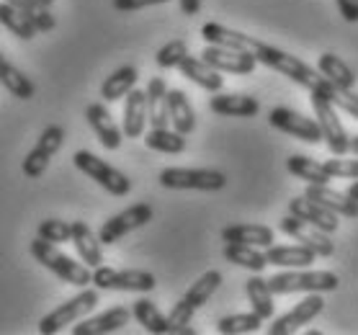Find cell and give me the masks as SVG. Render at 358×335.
Masks as SVG:
<instances>
[{
    "label": "cell",
    "mask_w": 358,
    "mask_h": 335,
    "mask_svg": "<svg viewBox=\"0 0 358 335\" xmlns=\"http://www.w3.org/2000/svg\"><path fill=\"white\" fill-rule=\"evenodd\" d=\"M252 55H255V59L261 62V65L271 67V70H276V73L286 75L289 80H294L296 85H301V88H307L310 93H317V96H322V99L333 101L335 99V85L333 83H327L322 75H320L317 67L307 65L304 59L294 57V55H289V52L278 50V47H273V44H266V41H252Z\"/></svg>",
    "instance_id": "cell-1"
},
{
    "label": "cell",
    "mask_w": 358,
    "mask_h": 335,
    "mask_svg": "<svg viewBox=\"0 0 358 335\" xmlns=\"http://www.w3.org/2000/svg\"><path fill=\"white\" fill-rule=\"evenodd\" d=\"M29 250H31V255L41 263V266H44V269H49L55 276L62 278L65 284H73V286H88L90 284V271L93 269L85 266V263L73 261V258L62 253L55 243H47V240H41V237L36 235V240H31Z\"/></svg>",
    "instance_id": "cell-2"
},
{
    "label": "cell",
    "mask_w": 358,
    "mask_h": 335,
    "mask_svg": "<svg viewBox=\"0 0 358 335\" xmlns=\"http://www.w3.org/2000/svg\"><path fill=\"white\" fill-rule=\"evenodd\" d=\"M273 297L294 294V292H335L341 286V278L333 271H284L276 276L266 278Z\"/></svg>",
    "instance_id": "cell-3"
},
{
    "label": "cell",
    "mask_w": 358,
    "mask_h": 335,
    "mask_svg": "<svg viewBox=\"0 0 358 335\" xmlns=\"http://www.w3.org/2000/svg\"><path fill=\"white\" fill-rule=\"evenodd\" d=\"M90 284H96V289H114V292H137V294H147L157 286L155 273L142 269H108V266H96L90 271Z\"/></svg>",
    "instance_id": "cell-4"
},
{
    "label": "cell",
    "mask_w": 358,
    "mask_h": 335,
    "mask_svg": "<svg viewBox=\"0 0 358 335\" xmlns=\"http://www.w3.org/2000/svg\"><path fill=\"white\" fill-rule=\"evenodd\" d=\"M157 180L173 191H222L227 186V176L214 168H165Z\"/></svg>",
    "instance_id": "cell-5"
},
{
    "label": "cell",
    "mask_w": 358,
    "mask_h": 335,
    "mask_svg": "<svg viewBox=\"0 0 358 335\" xmlns=\"http://www.w3.org/2000/svg\"><path fill=\"white\" fill-rule=\"evenodd\" d=\"M73 163L90 180H96L98 186L106 188L111 197H127L131 191V180L122 171H116L114 165H108L106 160H101L98 155L88 152V150H78L73 155Z\"/></svg>",
    "instance_id": "cell-6"
},
{
    "label": "cell",
    "mask_w": 358,
    "mask_h": 335,
    "mask_svg": "<svg viewBox=\"0 0 358 335\" xmlns=\"http://www.w3.org/2000/svg\"><path fill=\"white\" fill-rule=\"evenodd\" d=\"M98 304V289H85L83 286L80 294H75L73 299H67L65 304H59L57 310H52L49 315H44L39 322L41 335H55L62 333V327L73 325L83 315H88L93 307Z\"/></svg>",
    "instance_id": "cell-7"
},
{
    "label": "cell",
    "mask_w": 358,
    "mask_h": 335,
    "mask_svg": "<svg viewBox=\"0 0 358 335\" xmlns=\"http://www.w3.org/2000/svg\"><path fill=\"white\" fill-rule=\"evenodd\" d=\"M152 217H155V212H152V206L147 204V201L131 204L129 209H124V212L114 214V217H108V220L101 224V229H98V243L114 245V243H119V240L127 237L129 232L145 227L147 222H152Z\"/></svg>",
    "instance_id": "cell-8"
},
{
    "label": "cell",
    "mask_w": 358,
    "mask_h": 335,
    "mask_svg": "<svg viewBox=\"0 0 358 335\" xmlns=\"http://www.w3.org/2000/svg\"><path fill=\"white\" fill-rule=\"evenodd\" d=\"M312 108H315V116H317L320 131H322V139H325L327 150L333 155H345L348 152V131L343 129L341 119H338V111H335L333 101L322 99L317 93H312Z\"/></svg>",
    "instance_id": "cell-9"
},
{
    "label": "cell",
    "mask_w": 358,
    "mask_h": 335,
    "mask_svg": "<svg viewBox=\"0 0 358 335\" xmlns=\"http://www.w3.org/2000/svg\"><path fill=\"white\" fill-rule=\"evenodd\" d=\"M268 124L273 129L284 131V134H292V137L301 139V142H307V145L322 142V131H320L317 119H310V116L299 114V111H294V108H286V106L271 108Z\"/></svg>",
    "instance_id": "cell-10"
},
{
    "label": "cell",
    "mask_w": 358,
    "mask_h": 335,
    "mask_svg": "<svg viewBox=\"0 0 358 335\" xmlns=\"http://www.w3.org/2000/svg\"><path fill=\"white\" fill-rule=\"evenodd\" d=\"M278 229L284 235L294 237L301 245H307L310 250H315L317 258H330L335 253V243L330 240L327 232H322V229L310 224V222L299 220V217H294V214H286L284 220L278 222Z\"/></svg>",
    "instance_id": "cell-11"
},
{
    "label": "cell",
    "mask_w": 358,
    "mask_h": 335,
    "mask_svg": "<svg viewBox=\"0 0 358 335\" xmlns=\"http://www.w3.org/2000/svg\"><path fill=\"white\" fill-rule=\"evenodd\" d=\"M65 145V129L59 124H49L47 129L41 131V137L36 139L34 150L24 160V176L26 178H41V173L47 171L52 155Z\"/></svg>",
    "instance_id": "cell-12"
},
{
    "label": "cell",
    "mask_w": 358,
    "mask_h": 335,
    "mask_svg": "<svg viewBox=\"0 0 358 335\" xmlns=\"http://www.w3.org/2000/svg\"><path fill=\"white\" fill-rule=\"evenodd\" d=\"M199 57L209 67H214L217 73L229 75H250L258 65V59L250 50H227V47H214V44H206V50Z\"/></svg>",
    "instance_id": "cell-13"
},
{
    "label": "cell",
    "mask_w": 358,
    "mask_h": 335,
    "mask_svg": "<svg viewBox=\"0 0 358 335\" xmlns=\"http://www.w3.org/2000/svg\"><path fill=\"white\" fill-rule=\"evenodd\" d=\"M325 310V299L317 294V292H310V297H304L296 307L281 315V318L273 320V325L268 327L271 335H289V333H296L301 325H310L312 320L317 318L320 312Z\"/></svg>",
    "instance_id": "cell-14"
},
{
    "label": "cell",
    "mask_w": 358,
    "mask_h": 335,
    "mask_svg": "<svg viewBox=\"0 0 358 335\" xmlns=\"http://www.w3.org/2000/svg\"><path fill=\"white\" fill-rule=\"evenodd\" d=\"M304 197L312 199V201H317L320 206L330 209V212L338 214V217H348V220H356L358 217L356 199H350L345 191H335V188H330L327 183H322V186H320V183H307Z\"/></svg>",
    "instance_id": "cell-15"
},
{
    "label": "cell",
    "mask_w": 358,
    "mask_h": 335,
    "mask_svg": "<svg viewBox=\"0 0 358 335\" xmlns=\"http://www.w3.org/2000/svg\"><path fill=\"white\" fill-rule=\"evenodd\" d=\"M85 119H88L90 129L96 131L98 142L103 145L106 150H119L122 148V127L114 122V116H111V111H108L103 104H90L88 108H85Z\"/></svg>",
    "instance_id": "cell-16"
},
{
    "label": "cell",
    "mask_w": 358,
    "mask_h": 335,
    "mask_svg": "<svg viewBox=\"0 0 358 335\" xmlns=\"http://www.w3.org/2000/svg\"><path fill=\"white\" fill-rule=\"evenodd\" d=\"M289 214H294V217H299V220L310 222V224H315V227H320L322 232H327V235H333L335 229H338V214H333L330 209H325V206H320L317 201H312V199L307 197H294L292 201H289Z\"/></svg>",
    "instance_id": "cell-17"
},
{
    "label": "cell",
    "mask_w": 358,
    "mask_h": 335,
    "mask_svg": "<svg viewBox=\"0 0 358 335\" xmlns=\"http://www.w3.org/2000/svg\"><path fill=\"white\" fill-rule=\"evenodd\" d=\"M147 124V96L145 90L131 88L124 96V122H122V134L129 139H137L145 134Z\"/></svg>",
    "instance_id": "cell-18"
},
{
    "label": "cell",
    "mask_w": 358,
    "mask_h": 335,
    "mask_svg": "<svg viewBox=\"0 0 358 335\" xmlns=\"http://www.w3.org/2000/svg\"><path fill=\"white\" fill-rule=\"evenodd\" d=\"M209 108L220 116H235V119H250L258 116L261 104L252 96H243V93H214L209 101Z\"/></svg>",
    "instance_id": "cell-19"
},
{
    "label": "cell",
    "mask_w": 358,
    "mask_h": 335,
    "mask_svg": "<svg viewBox=\"0 0 358 335\" xmlns=\"http://www.w3.org/2000/svg\"><path fill=\"white\" fill-rule=\"evenodd\" d=\"M129 320H131V310H127V307H111V310L101 312L96 318L83 320L80 325L73 327V333L75 335H108V333L122 330Z\"/></svg>",
    "instance_id": "cell-20"
},
{
    "label": "cell",
    "mask_w": 358,
    "mask_h": 335,
    "mask_svg": "<svg viewBox=\"0 0 358 335\" xmlns=\"http://www.w3.org/2000/svg\"><path fill=\"white\" fill-rule=\"evenodd\" d=\"M178 70L183 73V78H188L191 83H196L199 88L209 90V93H220V90L224 88V78H222V73H217L214 67L206 65L201 57H191V55H186V57L180 59Z\"/></svg>",
    "instance_id": "cell-21"
},
{
    "label": "cell",
    "mask_w": 358,
    "mask_h": 335,
    "mask_svg": "<svg viewBox=\"0 0 358 335\" xmlns=\"http://www.w3.org/2000/svg\"><path fill=\"white\" fill-rule=\"evenodd\" d=\"M268 266H281V269H307L317 261V253L307 245H268L266 250Z\"/></svg>",
    "instance_id": "cell-22"
},
{
    "label": "cell",
    "mask_w": 358,
    "mask_h": 335,
    "mask_svg": "<svg viewBox=\"0 0 358 335\" xmlns=\"http://www.w3.org/2000/svg\"><path fill=\"white\" fill-rule=\"evenodd\" d=\"M147 122L152 124V129H163L171 124L168 119V85L163 78H150L147 83Z\"/></svg>",
    "instance_id": "cell-23"
},
{
    "label": "cell",
    "mask_w": 358,
    "mask_h": 335,
    "mask_svg": "<svg viewBox=\"0 0 358 335\" xmlns=\"http://www.w3.org/2000/svg\"><path fill=\"white\" fill-rule=\"evenodd\" d=\"M168 119H171L173 129L180 131L183 137H188L196 129V111L183 90L168 88Z\"/></svg>",
    "instance_id": "cell-24"
},
{
    "label": "cell",
    "mask_w": 358,
    "mask_h": 335,
    "mask_svg": "<svg viewBox=\"0 0 358 335\" xmlns=\"http://www.w3.org/2000/svg\"><path fill=\"white\" fill-rule=\"evenodd\" d=\"M317 70L327 83H333L335 90H353V85H356V73L350 70V65L345 59L333 55V52L320 55Z\"/></svg>",
    "instance_id": "cell-25"
},
{
    "label": "cell",
    "mask_w": 358,
    "mask_h": 335,
    "mask_svg": "<svg viewBox=\"0 0 358 335\" xmlns=\"http://www.w3.org/2000/svg\"><path fill=\"white\" fill-rule=\"evenodd\" d=\"M70 243L75 245L78 255H80V261L90 269H96L103 263V253H101V243H98V235L93 229L85 224V222H73V237H70Z\"/></svg>",
    "instance_id": "cell-26"
},
{
    "label": "cell",
    "mask_w": 358,
    "mask_h": 335,
    "mask_svg": "<svg viewBox=\"0 0 358 335\" xmlns=\"http://www.w3.org/2000/svg\"><path fill=\"white\" fill-rule=\"evenodd\" d=\"M201 36L206 44H214V47H227V50H252V36L243 31H235L224 24H217V21H209V24L201 26Z\"/></svg>",
    "instance_id": "cell-27"
},
{
    "label": "cell",
    "mask_w": 358,
    "mask_h": 335,
    "mask_svg": "<svg viewBox=\"0 0 358 335\" xmlns=\"http://www.w3.org/2000/svg\"><path fill=\"white\" fill-rule=\"evenodd\" d=\"M224 243H243V245L268 248L273 245V229L266 224H229L222 229Z\"/></svg>",
    "instance_id": "cell-28"
},
{
    "label": "cell",
    "mask_w": 358,
    "mask_h": 335,
    "mask_svg": "<svg viewBox=\"0 0 358 335\" xmlns=\"http://www.w3.org/2000/svg\"><path fill=\"white\" fill-rule=\"evenodd\" d=\"M0 85L8 90L13 99H21V101H31L34 93H36V85L13 62H8V59L3 57V55H0Z\"/></svg>",
    "instance_id": "cell-29"
},
{
    "label": "cell",
    "mask_w": 358,
    "mask_h": 335,
    "mask_svg": "<svg viewBox=\"0 0 358 335\" xmlns=\"http://www.w3.org/2000/svg\"><path fill=\"white\" fill-rule=\"evenodd\" d=\"M131 318L137 320L147 333H152V335H168V333H171L168 318L157 310V304L152 302V299H145V297H142V299H137V302L131 304Z\"/></svg>",
    "instance_id": "cell-30"
},
{
    "label": "cell",
    "mask_w": 358,
    "mask_h": 335,
    "mask_svg": "<svg viewBox=\"0 0 358 335\" xmlns=\"http://www.w3.org/2000/svg\"><path fill=\"white\" fill-rule=\"evenodd\" d=\"M137 78H139L137 67H134V65H122L119 70H114V73L103 80V85H101V99H103V101L124 99V96H127V93L137 85Z\"/></svg>",
    "instance_id": "cell-31"
},
{
    "label": "cell",
    "mask_w": 358,
    "mask_h": 335,
    "mask_svg": "<svg viewBox=\"0 0 358 335\" xmlns=\"http://www.w3.org/2000/svg\"><path fill=\"white\" fill-rule=\"evenodd\" d=\"M245 292H248V299H250L255 315H261L263 320L273 318L276 304H273V292L268 289V281H266V278H261L258 273L250 276L245 281Z\"/></svg>",
    "instance_id": "cell-32"
},
{
    "label": "cell",
    "mask_w": 358,
    "mask_h": 335,
    "mask_svg": "<svg viewBox=\"0 0 358 335\" xmlns=\"http://www.w3.org/2000/svg\"><path fill=\"white\" fill-rule=\"evenodd\" d=\"M224 258L229 263H235L240 269H248L252 273H261L268 261H266V253H261L255 245H243V243H227L224 245Z\"/></svg>",
    "instance_id": "cell-33"
},
{
    "label": "cell",
    "mask_w": 358,
    "mask_h": 335,
    "mask_svg": "<svg viewBox=\"0 0 358 335\" xmlns=\"http://www.w3.org/2000/svg\"><path fill=\"white\" fill-rule=\"evenodd\" d=\"M286 171L292 173V176H296L299 180H307V183H330V173L322 168V163H317V160H312V157L307 155H289V160H286Z\"/></svg>",
    "instance_id": "cell-34"
},
{
    "label": "cell",
    "mask_w": 358,
    "mask_h": 335,
    "mask_svg": "<svg viewBox=\"0 0 358 335\" xmlns=\"http://www.w3.org/2000/svg\"><path fill=\"white\" fill-rule=\"evenodd\" d=\"M145 145L155 152H165V155H180L186 150V137L176 129H150L145 134Z\"/></svg>",
    "instance_id": "cell-35"
},
{
    "label": "cell",
    "mask_w": 358,
    "mask_h": 335,
    "mask_svg": "<svg viewBox=\"0 0 358 335\" xmlns=\"http://www.w3.org/2000/svg\"><path fill=\"white\" fill-rule=\"evenodd\" d=\"M220 286H222V273H220V271H206L203 276H199L194 284H191V289L183 294V299H186L194 310H199V307H203V304L212 299L214 292H217Z\"/></svg>",
    "instance_id": "cell-36"
},
{
    "label": "cell",
    "mask_w": 358,
    "mask_h": 335,
    "mask_svg": "<svg viewBox=\"0 0 358 335\" xmlns=\"http://www.w3.org/2000/svg\"><path fill=\"white\" fill-rule=\"evenodd\" d=\"M0 24L6 26L13 36H18V39H24V41L36 36V29H34V24L29 21V16H26L24 10L13 8V6L6 3V0L0 3Z\"/></svg>",
    "instance_id": "cell-37"
},
{
    "label": "cell",
    "mask_w": 358,
    "mask_h": 335,
    "mask_svg": "<svg viewBox=\"0 0 358 335\" xmlns=\"http://www.w3.org/2000/svg\"><path fill=\"white\" fill-rule=\"evenodd\" d=\"M263 318L255 312H240V315H227L217 322V330L222 335H243V333H255L261 330Z\"/></svg>",
    "instance_id": "cell-38"
},
{
    "label": "cell",
    "mask_w": 358,
    "mask_h": 335,
    "mask_svg": "<svg viewBox=\"0 0 358 335\" xmlns=\"http://www.w3.org/2000/svg\"><path fill=\"white\" fill-rule=\"evenodd\" d=\"M194 307L180 297L178 302L173 304L171 315H168V325H171V333L176 335H194L196 330L191 327V320H194Z\"/></svg>",
    "instance_id": "cell-39"
},
{
    "label": "cell",
    "mask_w": 358,
    "mask_h": 335,
    "mask_svg": "<svg viewBox=\"0 0 358 335\" xmlns=\"http://www.w3.org/2000/svg\"><path fill=\"white\" fill-rule=\"evenodd\" d=\"M188 55V44L183 39H173L168 44H163L155 55V62L157 67H163V70H173V67L180 65V59Z\"/></svg>",
    "instance_id": "cell-40"
},
{
    "label": "cell",
    "mask_w": 358,
    "mask_h": 335,
    "mask_svg": "<svg viewBox=\"0 0 358 335\" xmlns=\"http://www.w3.org/2000/svg\"><path fill=\"white\" fill-rule=\"evenodd\" d=\"M36 235H39L41 240H47V243H70V237H73V222L44 220V222H39Z\"/></svg>",
    "instance_id": "cell-41"
},
{
    "label": "cell",
    "mask_w": 358,
    "mask_h": 335,
    "mask_svg": "<svg viewBox=\"0 0 358 335\" xmlns=\"http://www.w3.org/2000/svg\"><path fill=\"white\" fill-rule=\"evenodd\" d=\"M322 168L330 173V178H348V180L358 178V157L345 160L343 155H335L333 160H325Z\"/></svg>",
    "instance_id": "cell-42"
},
{
    "label": "cell",
    "mask_w": 358,
    "mask_h": 335,
    "mask_svg": "<svg viewBox=\"0 0 358 335\" xmlns=\"http://www.w3.org/2000/svg\"><path fill=\"white\" fill-rule=\"evenodd\" d=\"M333 104L338 108H343L345 114H350L353 119H358V96L353 93V90H338L335 93Z\"/></svg>",
    "instance_id": "cell-43"
},
{
    "label": "cell",
    "mask_w": 358,
    "mask_h": 335,
    "mask_svg": "<svg viewBox=\"0 0 358 335\" xmlns=\"http://www.w3.org/2000/svg\"><path fill=\"white\" fill-rule=\"evenodd\" d=\"M163 3H171V0H114V8L122 13H131V10L152 8V6H163Z\"/></svg>",
    "instance_id": "cell-44"
},
{
    "label": "cell",
    "mask_w": 358,
    "mask_h": 335,
    "mask_svg": "<svg viewBox=\"0 0 358 335\" xmlns=\"http://www.w3.org/2000/svg\"><path fill=\"white\" fill-rule=\"evenodd\" d=\"M26 16H29V21L34 24L36 31H52V29H55V16H52L47 8H39V10H34V13H26Z\"/></svg>",
    "instance_id": "cell-45"
},
{
    "label": "cell",
    "mask_w": 358,
    "mask_h": 335,
    "mask_svg": "<svg viewBox=\"0 0 358 335\" xmlns=\"http://www.w3.org/2000/svg\"><path fill=\"white\" fill-rule=\"evenodd\" d=\"M338 3V10L341 16L348 21V24H358V0H335Z\"/></svg>",
    "instance_id": "cell-46"
},
{
    "label": "cell",
    "mask_w": 358,
    "mask_h": 335,
    "mask_svg": "<svg viewBox=\"0 0 358 335\" xmlns=\"http://www.w3.org/2000/svg\"><path fill=\"white\" fill-rule=\"evenodd\" d=\"M6 3H10L13 8L24 10V13H34V10L44 8V6H41V3H36V0H6Z\"/></svg>",
    "instance_id": "cell-47"
},
{
    "label": "cell",
    "mask_w": 358,
    "mask_h": 335,
    "mask_svg": "<svg viewBox=\"0 0 358 335\" xmlns=\"http://www.w3.org/2000/svg\"><path fill=\"white\" fill-rule=\"evenodd\" d=\"M178 6L183 16H196L201 10V0H178Z\"/></svg>",
    "instance_id": "cell-48"
},
{
    "label": "cell",
    "mask_w": 358,
    "mask_h": 335,
    "mask_svg": "<svg viewBox=\"0 0 358 335\" xmlns=\"http://www.w3.org/2000/svg\"><path fill=\"white\" fill-rule=\"evenodd\" d=\"M345 194H348L350 199H356V201H358V178L350 180V186L345 188Z\"/></svg>",
    "instance_id": "cell-49"
},
{
    "label": "cell",
    "mask_w": 358,
    "mask_h": 335,
    "mask_svg": "<svg viewBox=\"0 0 358 335\" xmlns=\"http://www.w3.org/2000/svg\"><path fill=\"white\" fill-rule=\"evenodd\" d=\"M348 152H353V155L358 157V134L348 139Z\"/></svg>",
    "instance_id": "cell-50"
},
{
    "label": "cell",
    "mask_w": 358,
    "mask_h": 335,
    "mask_svg": "<svg viewBox=\"0 0 358 335\" xmlns=\"http://www.w3.org/2000/svg\"><path fill=\"white\" fill-rule=\"evenodd\" d=\"M36 3H41V6H44V8H49V6H52V3H55V0H36Z\"/></svg>",
    "instance_id": "cell-51"
}]
</instances>
